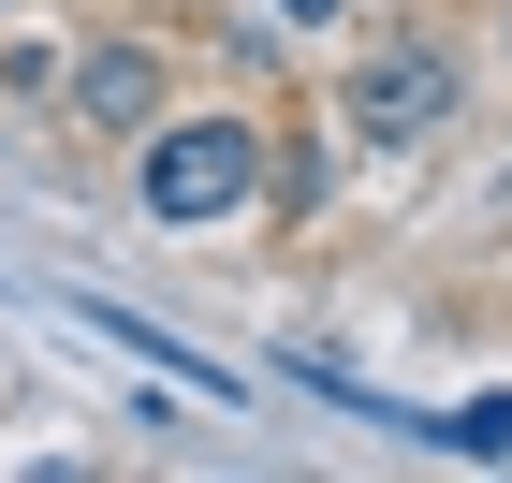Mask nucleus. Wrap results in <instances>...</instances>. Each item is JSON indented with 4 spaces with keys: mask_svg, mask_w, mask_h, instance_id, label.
Returning a JSON list of instances; mask_svg holds the SVG:
<instances>
[{
    "mask_svg": "<svg viewBox=\"0 0 512 483\" xmlns=\"http://www.w3.org/2000/svg\"><path fill=\"white\" fill-rule=\"evenodd\" d=\"M293 15H308V30H322V15H337V0H293Z\"/></svg>",
    "mask_w": 512,
    "mask_h": 483,
    "instance_id": "nucleus-6",
    "label": "nucleus"
},
{
    "mask_svg": "<svg viewBox=\"0 0 512 483\" xmlns=\"http://www.w3.org/2000/svg\"><path fill=\"white\" fill-rule=\"evenodd\" d=\"M439 440H454V454H512V396H469V410H439Z\"/></svg>",
    "mask_w": 512,
    "mask_h": 483,
    "instance_id": "nucleus-4",
    "label": "nucleus"
},
{
    "mask_svg": "<svg viewBox=\"0 0 512 483\" xmlns=\"http://www.w3.org/2000/svg\"><path fill=\"white\" fill-rule=\"evenodd\" d=\"M264 176H278V147H264V118H176L161 103L147 132H132V205H147L161 235H205V220H235V205H264Z\"/></svg>",
    "mask_w": 512,
    "mask_h": 483,
    "instance_id": "nucleus-1",
    "label": "nucleus"
},
{
    "mask_svg": "<svg viewBox=\"0 0 512 483\" xmlns=\"http://www.w3.org/2000/svg\"><path fill=\"white\" fill-rule=\"evenodd\" d=\"M454 88H469V59H454V44H439V30H395V44H366V59H352V88H337V103H352L366 147H410V132L454 118Z\"/></svg>",
    "mask_w": 512,
    "mask_h": 483,
    "instance_id": "nucleus-2",
    "label": "nucleus"
},
{
    "mask_svg": "<svg viewBox=\"0 0 512 483\" xmlns=\"http://www.w3.org/2000/svg\"><path fill=\"white\" fill-rule=\"evenodd\" d=\"M161 103H176V59H161L147 30H103V44H74V59H59V118H74L88 147H132Z\"/></svg>",
    "mask_w": 512,
    "mask_h": 483,
    "instance_id": "nucleus-3",
    "label": "nucleus"
},
{
    "mask_svg": "<svg viewBox=\"0 0 512 483\" xmlns=\"http://www.w3.org/2000/svg\"><path fill=\"white\" fill-rule=\"evenodd\" d=\"M0 103H59V44H0Z\"/></svg>",
    "mask_w": 512,
    "mask_h": 483,
    "instance_id": "nucleus-5",
    "label": "nucleus"
}]
</instances>
